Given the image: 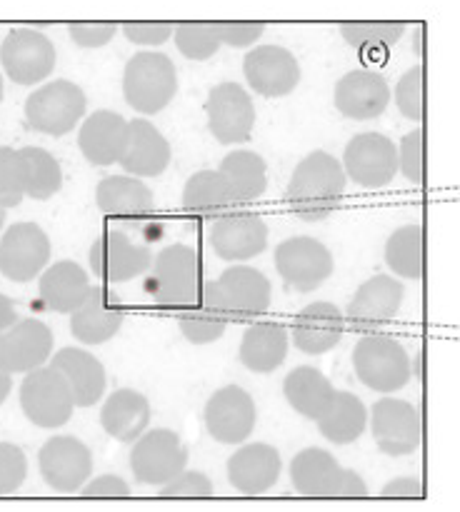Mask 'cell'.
<instances>
[{
    "label": "cell",
    "instance_id": "e0dca14e",
    "mask_svg": "<svg viewBox=\"0 0 460 512\" xmlns=\"http://www.w3.org/2000/svg\"><path fill=\"white\" fill-rule=\"evenodd\" d=\"M38 468L53 493L75 495L93 478V453L83 440L58 435L40 448Z\"/></svg>",
    "mask_w": 460,
    "mask_h": 512
},
{
    "label": "cell",
    "instance_id": "e575fe53",
    "mask_svg": "<svg viewBox=\"0 0 460 512\" xmlns=\"http://www.w3.org/2000/svg\"><path fill=\"white\" fill-rule=\"evenodd\" d=\"M238 203L233 188L225 175L215 170H198L190 175L183 185V208L185 213L198 218H218V215L233 210Z\"/></svg>",
    "mask_w": 460,
    "mask_h": 512
},
{
    "label": "cell",
    "instance_id": "484cf974",
    "mask_svg": "<svg viewBox=\"0 0 460 512\" xmlns=\"http://www.w3.org/2000/svg\"><path fill=\"white\" fill-rule=\"evenodd\" d=\"M173 150L168 138L150 120H128V140L120 155V168L135 178H158L170 168Z\"/></svg>",
    "mask_w": 460,
    "mask_h": 512
},
{
    "label": "cell",
    "instance_id": "277c9868",
    "mask_svg": "<svg viewBox=\"0 0 460 512\" xmlns=\"http://www.w3.org/2000/svg\"><path fill=\"white\" fill-rule=\"evenodd\" d=\"M290 485L300 498L315 500H358L368 495L363 478L323 448H305L290 460Z\"/></svg>",
    "mask_w": 460,
    "mask_h": 512
},
{
    "label": "cell",
    "instance_id": "b9f144b4",
    "mask_svg": "<svg viewBox=\"0 0 460 512\" xmlns=\"http://www.w3.org/2000/svg\"><path fill=\"white\" fill-rule=\"evenodd\" d=\"M175 48L188 60H210L220 50L218 23H178L173 33Z\"/></svg>",
    "mask_w": 460,
    "mask_h": 512
},
{
    "label": "cell",
    "instance_id": "836d02e7",
    "mask_svg": "<svg viewBox=\"0 0 460 512\" xmlns=\"http://www.w3.org/2000/svg\"><path fill=\"white\" fill-rule=\"evenodd\" d=\"M283 398L300 418L315 423L333 405L335 388L318 368L298 365L283 378Z\"/></svg>",
    "mask_w": 460,
    "mask_h": 512
},
{
    "label": "cell",
    "instance_id": "f546056e",
    "mask_svg": "<svg viewBox=\"0 0 460 512\" xmlns=\"http://www.w3.org/2000/svg\"><path fill=\"white\" fill-rule=\"evenodd\" d=\"M50 365L63 373L78 408H93L103 400L108 375L103 363L85 348H63L50 358Z\"/></svg>",
    "mask_w": 460,
    "mask_h": 512
},
{
    "label": "cell",
    "instance_id": "44dd1931",
    "mask_svg": "<svg viewBox=\"0 0 460 512\" xmlns=\"http://www.w3.org/2000/svg\"><path fill=\"white\" fill-rule=\"evenodd\" d=\"M55 338L43 320H18L0 333V368L10 375L38 370L53 358Z\"/></svg>",
    "mask_w": 460,
    "mask_h": 512
},
{
    "label": "cell",
    "instance_id": "5b68a950",
    "mask_svg": "<svg viewBox=\"0 0 460 512\" xmlns=\"http://www.w3.org/2000/svg\"><path fill=\"white\" fill-rule=\"evenodd\" d=\"M203 285V263L190 245H168L153 258L148 290L163 308H193L200 303Z\"/></svg>",
    "mask_w": 460,
    "mask_h": 512
},
{
    "label": "cell",
    "instance_id": "83f0119b",
    "mask_svg": "<svg viewBox=\"0 0 460 512\" xmlns=\"http://www.w3.org/2000/svg\"><path fill=\"white\" fill-rule=\"evenodd\" d=\"M125 140H128V120L115 110H95L80 123L78 148L90 165L108 168L120 163Z\"/></svg>",
    "mask_w": 460,
    "mask_h": 512
},
{
    "label": "cell",
    "instance_id": "ee69618b",
    "mask_svg": "<svg viewBox=\"0 0 460 512\" xmlns=\"http://www.w3.org/2000/svg\"><path fill=\"white\" fill-rule=\"evenodd\" d=\"M25 200V160L15 148H0V208H18Z\"/></svg>",
    "mask_w": 460,
    "mask_h": 512
},
{
    "label": "cell",
    "instance_id": "cb8c5ba5",
    "mask_svg": "<svg viewBox=\"0 0 460 512\" xmlns=\"http://www.w3.org/2000/svg\"><path fill=\"white\" fill-rule=\"evenodd\" d=\"M405 285L395 275H373L365 280L345 308V323L358 330H375L388 325L400 313Z\"/></svg>",
    "mask_w": 460,
    "mask_h": 512
},
{
    "label": "cell",
    "instance_id": "f5cc1de1",
    "mask_svg": "<svg viewBox=\"0 0 460 512\" xmlns=\"http://www.w3.org/2000/svg\"><path fill=\"white\" fill-rule=\"evenodd\" d=\"M380 495L390 500H423L425 488L418 478H395L380 490Z\"/></svg>",
    "mask_w": 460,
    "mask_h": 512
},
{
    "label": "cell",
    "instance_id": "30bf717a",
    "mask_svg": "<svg viewBox=\"0 0 460 512\" xmlns=\"http://www.w3.org/2000/svg\"><path fill=\"white\" fill-rule=\"evenodd\" d=\"M188 468V448L168 428L145 430L130 448V473L145 488H163Z\"/></svg>",
    "mask_w": 460,
    "mask_h": 512
},
{
    "label": "cell",
    "instance_id": "1f68e13d",
    "mask_svg": "<svg viewBox=\"0 0 460 512\" xmlns=\"http://www.w3.org/2000/svg\"><path fill=\"white\" fill-rule=\"evenodd\" d=\"M290 350V335L278 323H253L245 328L238 348V360L255 375H270L285 363Z\"/></svg>",
    "mask_w": 460,
    "mask_h": 512
},
{
    "label": "cell",
    "instance_id": "4fadbf2b",
    "mask_svg": "<svg viewBox=\"0 0 460 512\" xmlns=\"http://www.w3.org/2000/svg\"><path fill=\"white\" fill-rule=\"evenodd\" d=\"M208 130L220 145H240L255 130V103L245 85L225 80L210 88L205 98Z\"/></svg>",
    "mask_w": 460,
    "mask_h": 512
},
{
    "label": "cell",
    "instance_id": "3957f363",
    "mask_svg": "<svg viewBox=\"0 0 460 512\" xmlns=\"http://www.w3.org/2000/svg\"><path fill=\"white\" fill-rule=\"evenodd\" d=\"M178 93V68L158 50H140L123 68V98L138 115H158Z\"/></svg>",
    "mask_w": 460,
    "mask_h": 512
},
{
    "label": "cell",
    "instance_id": "4dcf8cb0",
    "mask_svg": "<svg viewBox=\"0 0 460 512\" xmlns=\"http://www.w3.org/2000/svg\"><path fill=\"white\" fill-rule=\"evenodd\" d=\"M95 205L108 218H148L155 210V195L143 178L108 175L95 188Z\"/></svg>",
    "mask_w": 460,
    "mask_h": 512
},
{
    "label": "cell",
    "instance_id": "7402d4cb",
    "mask_svg": "<svg viewBox=\"0 0 460 512\" xmlns=\"http://www.w3.org/2000/svg\"><path fill=\"white\" fill-rule=\"evenodd\" d=\"M125 305L108 285H90L83 303L70 313V333L83 345H103L118 335Z\"/></svg>",
    "mask_w": 460,
    "mask_h": 512
},
{
    "label": "cell",
    "instance_id": "7dc6e473",
    "mask_svg": "<svg viewBox=\"0 0 460 512\" xmlns=\"http://www.w3.org/2000/svg\"><path fill=\"white\" fill-rule=\"evenodd\" d=\"M28 480V458L13 443H0V498L15 495Z\"/></svg>",
    "mask_w": 460,
    "mask_h": 512
},
{
    "label": "cell",
    "instance_id": "f1b7e54d",
    "mask_svg": "<svg viewBox=\"0 0 460 512\" xmlns=\"http://www.w3.org/2000/svg\"><path fill=\"white\" fill-rule=\"evenodd\" d=\"M153 408L150 400L140 390L118 388L103 400L100 408V425L105 433L118 443H135L150 428Z\"/></svg>",
    "mask_w": 460,
    "mask_h": 512
},
{
    "label": "cell",
    "instance_id": "ab89813d",
    "mask_svg": "<svg viewBox=\"0 0 460 512\" xmlns=\"http://www.w3.org/2000/svg\"><path fill=\"white\" fill-rule=\"evenodd\" d=\"M408 25L398 23V20H378V23H343L340 25V35L350 48L360 50V53H385L393 48L400 38L405 35Z\"/></svg>",
    "mask_w": 460,
    "mask_h": 512
},
{
    "label": "cell",
    "instance_id": "bcb514c9",
    "mask_svg": "<svg viewBox=\"0 0 460 512\" xmlns=\"http://www.w3.org/2000/svg\"><path fill=\"white\" fill-rule=\"evenodd\" d=\"M398 173L413 185L425 183V133L423 128L410 130L398 143Z\"/></svg>",
    "mask_w": 460,
    "mask_h": 512
},
{
    "label": "cell",
    "instance_id": "9a60e30c",
    "mask_svg": "<svg viewBox=\"0 0 460 512\" xmlns=\"http://www.w3.org/2000/svg\"><path fill=\"white\" fill-rule=\"evenodd\" d=\"M345 175L360 188H385L398 175V145L383 133H358L343 150Z\"/></svg>",
    "mask_w": 460,
    "mask_h": 512
},
{
    "label": "cell",
    "instance_id": "74e56055",
    "mask_svg": "<svg viewBox=\"0 0 460 512\" xmlns=\"http://www.w3.org/2000/svg\"><path fill=\"white\" fill-rule=\"evenodd\" d=\"M220 173L233 188L238 203H250L258 200L268 188V163L253 150H230L218 165Z\"/></svg>",
    "mask_w": 460,
    "mask_h": 512
},
{
    "label": "cell",
    "instance_id": "7a4b0ae2",
    "mask_svg": "<svg viewBox=\"0 0 460 512\" xmlns=\"http://www.w3.org/2000/svg\"><path fill=\"white\" fill-rule=\"evenodd\" d=\"M200 303L223 315L228 323H243L265 315L273 303V285L258 268L233 263L203 285Z\"/></svg>",
    "mask_w": 460,
    "mask_h": 512
},
{
    "label": "cell",
    "instance_id": "6da1fadb",
    "mask_svg": "<svg viewBox=\"0 0 460 512\" xmlns=\"http://www.w3.org/2000/svg\"><path fill=\"white\" fill-rule=\"evenodd\" d=\"M348 185L343 163L328 150H313L295 165L285 200L305 223H320L335 213Z\"/></svg>",
    "mask_w": 460,
    "mask_h": 512
},
{
    "label": "cell",
    "instance_id": "60d3db41",
    "mask_svg": "<svg viewBox=\"0 0 460 512\" xmlns=\"http://www.w3.org/2000/svg\"><path fill=\"white\" fill-rule=\"evenodd\" d=\"M178 330L190 345H213L228 330V320L208 305L198 303L193 308H183L178 313Z\"/></svg>",
    "mask_w": 460,
    "mask_h": 512
},
{
    "label": "cell",
    "instance_id": "ba28073f",
    "mask_svg": "<svg viewBox=\"0 0 460 512\" xmlns=\"http://www.w3.org/2000/svg\"><path fill=\"white\" fill-rule=\"evenodd\" d=\"M75 408L78 405L73 390L58 368L48 363L25 373V380L20 383V410L35 428H63L73 418Z\"/></svg>",
    "mask_w": 460,
    "mask_h": 512
},
{
    "label": "cell",
    "instance_id": "f907efd6",
    "mask_svg": "<svg viewBox=\"0 0 460 512\" xmlns=\"http://www.w3.org/2000/svg\"><path fill=\"white\" fill-rule=\"evenodd\" d=\"M218 30H220V40H223V45H228V48H238V50H245V48L250 50L260 38H263L265 25L225 20V23H218Z\"/></svg>",
    "mask_w": 460,
    "mask_h": 512
},
{
    "label": "cell",
    "instance_id": "f6af8a7d",
    "mask_svg": "<svg viewBox=\"0 0 460 512\" xmlns=\"http://www.w3.org/2000/svg\"><path fill=\"white\" fill-rule=\"evenodd\" d=\"M158 495L165 500H205L215 495L213 480L200 470H180L170 483L158 488Z\"/></svg>",
    "mask_w": 460,
    "mask_h": 512
},
{
    "label": "cell",
    "instance_id": "9f6ffc18",
    "mask_svg": "<svg viewBox=\"0 0 460 512\" xmlns=\"http://www.w3.org/2000/svg\"><path fill=\"white\" fill-rule=\"evenodd\" d=\"M5 213H8V210L0 208V235H3V228H5Z\"/></svg>",
    "mask_w": 460,
    "mask_h": 512
},
{
    "label": "cell",
    "instance_id": "6f0895ef",
    "mask_svg": "<svg viewBox=\"0 0 460 512\" xmlns=\"http://www.w3.org/2000/svg\"><path fill=\"white\" fill-rule=\"evenodd\" d=\"M0 103H3V75H0Z\"/></svg>",
    "mask_w": 460,
    "mask_h": 512
},
{
    "label": "cell",
    "instance_id": "5bb4252c",
    "mask_svg": "<svg viewBox=\"0 0 460 512\" xmlns=\"http://www.w3.org/2000/svg\"><path fill=\"white\" fill-rule=\"evenodd\" d=\"M203 423L210 440L220 445H243L258 425V408L253 395L240 385H223L208 398Z\"/></svg>",
    "mask_w": 460,
    "mask_h": 512
},
{
    "label": "cell",
    "instance_id": "9c48e42d",
    "mask_svg": "<svg viewBox=\"0 0 460 512\" xmlns=\"http://www.w3.org/2000/svg\"><path fill=\"white\" fill-rule=\"evenodd\" d=\"M275 270L288 290L295 293H313L335 270L333 253L328 245L310 235H295L283 240L273 253Z\"/></svg>",
    "mask_w": 460,
    "mask_h": 512
},
{
    "label": "cell",
    "instance_id": "2e32d148",
    "mask_svg": "<svg viewBox=\"0 0 460 512\" xmlns=\"http://www.w3.org/2000/svg\"><path fill=\"white\" fill-rule=\"evenodd\" d=\"M48 233L38 223H13L0 235V275L10 283H30L50 265Z\"/></svg>",
    "mask_w": 460,
    "mask_h": 512
},
{
    "label": "cell",
    "instance_id": "11a10c76",
    "mask_svg": "<svg viewBox=\"0 0 460 512\" xmlns=\"http://www.w3.org/2000/svg\"><path fill=\"white\" fill-rule=\"evenodd\" d=\"M10 390H13V375L5 373V370L0 368V405H3L5 400H8Z\"/></svg>",
    "mask_w": 460,
    "mask_h": 512
},
{
    "label": "cell",
    "instance_id": "681fc988",
    "mask_svg": "<svg viewBox=\"0 0 460 512\" xmlns=\"http://www.w3.org/2000/svg\"><path fill=\"white\" fill-rule=\"evenodd\" d=\"M120 33L118 23H70L68 35L78 48L95 50L105 48Z\"/></svg>",
    "mask_w": 460,
    "mask_h": 512
},
{
    "label": "cell",
    "instance_id": "7bdbcfd3",
    "mask_svg": "<svg viewBox=\"0 0 460 512\" xmlns=\"http://www.w3.org/2000/svg\"><path fill=\"white\" fill-rule=\"evenodd\" d=\"M393 103L398 105L400 115L413 123H423L425 118V68L413 65L400 75L393 90Z\"/></svg>",
    "mask_w": 460,
    "mask_h": 512
},
{
    "label": "cell",
    "instance_id": "52a82bcc",
    "mask_svg": "<svg viewBox=\"0 0 460 512\" xmlns=\"http://www.w3.org/2000/svg\"><path fill=\"white\" fill-rule=\"evenodd\" d=\"M88 110V98L83 88L70 80H50L25 100V125L35 133L63 138L78 128Z\"/></svg>",
    "mask_w": 460,
    "mask_h": 512
},
{
    "label": "cell",
    "instance_id": "7c38bea8",
    "mask_svg": "<svg viewBox=\"0 0 460 512\" xmlns=\"http://www.w3.org/2000/svg\"><path fill=\"white\" fill-rule=\"evenodd\" d=\"M55 45L53 40L38 28H13L0 45V65L3 73L15 85H40L55 70Z\"/></svg>",
    "mask_w": 460,
    "mask_h": 512
},
{
    "label": "cell",
    "instance_id": "4316f807",
    "mask_svg": "<svg viewBox=\"0 0 460 512\" xmlns=\"http://www.w3.org/2000/svg\"><path fill=\"white\" fill-rule=\"evenodd\" d=\"M345 333V313L328 300L310 303L295 315L290 343L303 355H325L340 343Z\"/></svg>",
    "mask_w": 460,
    "mask_h": 512
},
{
    "label": "cell",
    "instance_id": "ffe728a7",
    "mask_svg": "<svg viewBox=\"0 0 460 512\" xmlns=\"http://www.w3.org/2000/svg\"><path fill=\"white\" fill-rule=\"evenodd\" d=\"M210 245L220 260L248 263L268 248V225L255 213L228 210L215 218L210 228Z\"/></svg>",
    "mask_w": 460,
    "mask_h": 512
},
{
    "label": "cell",
    "instance_id": "f35d334b",
    "mask_svg": "<svg viewBox=\"0 0 460 512\" xmlns=\"http://www.w3.org/2000/svg\"><path fill=\"white\" fill-rule=\"evenodd\" d=\"M25 160V198L50 200L63 188V170L45 148H20Z\"/></svg>",
    "mask_w": 460,
    "mask_h": 512
},
{
    "label": "cell",
    "instance_id": "db71d44e",
    "mask_svg": "<svg viewBox=\"0 0 460 512\" xmlns=\"http://www.w3.org/2000/svg\"><path fill=\"white\" fill-rule=\"evenodd\" d=\"M13 323H18V310H15V303L8 298V295L0 293V333L8 330Z\"/></svg>",
    "mask_w": 460,
    "mask_h": 512
},
{
    "label": "cell",
    "instance_id": "d4e9b609",
    "mask_svg": "<svg viewBox=\"0 0 460 512\" xmlns=\"http://www.w3.org/2000/svg\"><path fill=\"white\" fill-rule=\"evenodd\" d=\"M333 103L343 118L348 120H375L388 110L390 85L375 70H350L335 83Z\"/></svg>",
    "mask_w": 460,
    "mask_h": 512
},
{
    "label": "cell",
    "instance_id": "d6986e66",
    "mask_svg": "<svg viewBox=\"0 0 460 512\" xmlns=\"http://www.w3.org/2000/svg\"><path fill=\"white\" fill-rule=\"evenodd\" d=\"M153 258L155 255L150 253V248L133 243L120 230L103 233L88 250L90 270L103 283H128V280L140 278V275L150 273Z\"/></svg>",
    "mask_w": 460,
    "mask_h": 512
},
{
    "label": "cell",
    "instance_id": "8d00e7d4",
    "mask_svg": "<svg viewBox=\"0 0 460 512\" xmlns=\"http://www.w3.org/2000/svg\"><path fill=\"white\" fill-rule=\"evenodd\" d=\"M383 260L390 275L403 280H420L425 273V230L420 223L400 225L385 240Z\"/></svg>",
    "mask_w": 460,
    "mask_h": 512
},
{
    "label": "cell",
    "instance_id": "8992f818",
    "mask_svg": "<svg viewBox=\"0 0 460 512\" xmlns=\"http://www.w3.org/2000/svg\"><path fill=\"white\" fill-rule=\"evenodd\" d=\"M350 360H353L355 378L373 393L393 395L413 378V360L408 350L390 335H363L355 343Z\"/></svg>",
    "mask_w": 460,
    "mask_h": 512
},
{
    "label": "cell",
    "instance_id": "d590c367",
    "mask_svg": "<svg viewBox=\"0 0 460 512\" xmlns=\"http://www.w3.org/2000/svg\"><path fill=\"white\" fill-rule=\"evenodd\" d=\"M370 413L350 390H335L333 405L315 420L318 433L333 445H353L368 428Z\"/></svg>",
    "mask_w": 460,
    "mask_h": 512
},
{
    "label": "cell",
    "instance_id": "c3c4849f",
    "mask_svg": "<svg viewBox=\"0 0 460 512\" xmlns=\"http://www.w3.org/2000/svg\"><path fill=\"white\" fill-rule=\"evenodd\" d=\"M120 33L125 35V40L138 48H158L165 45L175 33V23H123L120 25Z\"/></svg>",
    "mask_w": 460,
    "mask_h": 512
},
{
    "label": "cell",
    "instance_id": "d6a6232c",
    "mask_svg": "<svg viewBox=\"0 0 460 512\" xmlns=\"http://www.w3.org/2000/svg\"><path fill=\"white\" fill-rule=\"evenodd\" d=\"M90 290V278L83 265L73 260H60L48 265L38 275V295L43 305L53 313L70 315L85 300Z\"/></svg>",
    "mask_w": 460,
    "mask_h": 512
},
{
    "label": "cell",
    "instance_id": "603a6c76",
    "mask_svg": "<svg viewBox=\"0 0 460 512\" xmlns=\"http://www.w3.org/2000/svg\"><path fill=\"white\" fill-rule=\"evenodd\" d=\"M283 470V458L278 448L268 443H243L238 445L225 465L230 488L245 498H258L275 488Z\"/></svg>",
    "mask_w": 460,
    "mask_h": 512
},
{
    "label": "cell",
    "instance_id": "ac0fdd59",
    "mask_svg": "<svg viewBox=\"0 0 460 512\" xmlns=\"http://www.w3.org/2000/svg\"><path fill=\"white\" fill-rule=\"evenodd\" d=\"M243 78L255 95L285 98L300 83V63L283 45H255L243 58Z\"/></svg>",
    "mask_w": 460,
    "mask_h": 512
},
{
    "label": "cell",
    "instance_id": "8fae6325",
    "mask_svg": "<svg viewBox=\"0 0 460 512\" xmlns=\"http://www.w3.org/2000/svg\"><path fill=\"white\" fill-rule=\"evenodd\" d=\"M368 423L375 445L388 458L413 455L423 445V415L408 400L390 395L375 400Z\"/></svg>",
    "mask_w": 460,
    "mask_h": 512
},
{
    "label": "cell",
    "instance_id": "816d5d0a",
    "mask_svg": "<svg viewBox=\"0 0 460 512\" xmlns=\"http://www.w3.org/2000/svg\"><path fill=\"white\" fill-rule=\"evenodd\" d=\"M130 485L125 483L123 478L118 475H98V478H90L88 483L83 485L80 495L83 498H108V500H118V498H130Z\"/></svg>",
    "mask_w": 460,
    "mask_h": 512
}]
</instances>
